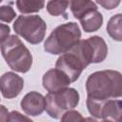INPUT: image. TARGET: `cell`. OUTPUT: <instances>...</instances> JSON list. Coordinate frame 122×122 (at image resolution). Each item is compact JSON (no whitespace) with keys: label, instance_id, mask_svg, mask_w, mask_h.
I'll use <instances>...</instances> for the list:
<instances>
[{"label":"cell","instance_id":"6da1fadb","mask_svg":"<svg viewBox=\"0 0 122 122\" xmlns=\"http://www.w3.org/2000/svg\"><path fill=\"white\" fill-rule=\"evenodd\" d=\"M87 96L106 101L122 97V73L113 70L94 71L86 81Z\"/></svg>","mask_w":122,"mask_h":122},{"label":"cell","instance_id":"7a4b0ae2","mask_svg":"<svg viewBox=\"0 0 122 122\" xmlns=\"http://www.w3.org/2000/svg\"><path fill=\"white\" fill-rule=\"evenodd\" d=\"M77 23L68 22L56 27L44 43V50L51 54H63L71 50L81 39Z\"/></svg>","mask_w":122,"mask_h":122},{"label":"cell","instance_id":"3957f363","mask_svg":"<svg viewBox=\"0 0 122 122\" xmlns=\"http://www.w3.org/2000/svg\"><path fill=\"white\" fill-rule=\"evenodd\" d=\"M1 52L8 66L18 72L29 71L32 65V55L20 38L13 34L1 42Z\"/></svg>","mask_w":122,"mask_h":122},{"label":"cell","instance_id":"277c9868","mask_svg":"<svg viewBox=\"0 0 122 122\" xmlns=\"http://www.w3.org/2000/svg\"><path fill=\"white\" fill-rule=\"evenodd\" d=\"M46 97V112L54 119H60L68 111L73 110L79 103L80 95L73 88H64L57 92H49Z\"/></svg>","mask_w":122,"mask_h":122},{"label":"cell","instance_id":"5b68a950","mask_svg":"<svg viewBox=\"0 0 122 122\" xmlns=\"http://www.w3.org/2000/svg\"><path fill=\"white\" fill-rule=\"evenodd\" d=\"M13 30L30 44L37 45L45 38L47 25L39 15H19L13 23Z\"/></svg>","mask_w":122,"mask_h":122},{"label":"cell","instance_id":"8992f818","mask_svg":"<svg viewBox=\"0 0 122 122\" xmlns=\"http://www.w3.org/2000/svg\"><path fill=\"white\" fill-rule=\"evenodd\" d=\"M71 51L78 55L86 67L90 64L101 63L108 55V46L105 40L98 35L80 40Z\"/></svg>","mask_w":122,"mask_h":122},{"label":"cell","instance_id":"52a82bcc","mask_svg":"<svg viewBox=\"0 0 122 122\" xmlns=\"http://www.w3.org/2000/svg\"><path fill=\"white\" fill-rule=\"evenodd\" d=\"M55 68L62 71L71 80V82H75L83 70L87 68L78 55L71 50L61 54L55 63Z\"/></svg>","mask_w":122,"mask_h":122},{"label":"cell","instance_id":"ba28073f","mask_svg":"<svg viewBox=\"0 0 122 122\" xmlns=\"http://www.w3.org/2000/svg\"><path fill=\"white\" fill-rule=\"evenodd\" d=\"M0 87L2 95L5 98L12 99L17 97L22 92L24 88V79L12 71H8L1 76Z\"/></svg>","mask_w":122,"mask_h":122},{"label":"cell","instance_id":"9c48e42d","mask_svg":"<svg viewBox=\"0 0 122 122\" xmlns=\"http://www.w3.org/2000/svg\"><path fill=\"white\" fill-rule=\"evenodd\" d=\"M20 107L27 115L38 116L46 110V97L38 92H30L22 98Z\"/></svg>","mask_w":122,"mask_h":122},{"label":"cell","instance_id":"30bf717a","mask_svg":"<svg viewBox=\"0 0 122 122\" xmlns=\"http://www.w3.org/2000/svg\"><path fill=\"white\" fill-rule=\"evenodd\" d=\"M70 78L59 69L54 68L46 71L42 78V84L48 92H57L69 87L71 84Z\"/></svg>","mask_w":122,"mask_h":122},{"label":"cell","instance_id":"8fae6325","mask_svg":"<svg viewBox=\"0 0 122 122\" xmlns=\"http://www.w3.org/2000/svg\"><path fill=\"white\" fill-rule=\"evenodd\" d=\"M122 118V100H107L101 111V119L104 121H119Z\"/></svg>","mask_w":122,"mask_h":122},{"label":"cell","instance_id":"7c38bea8","mask_svg":"<svg viewBox=\"0 0 122 122\" xmlns=\"http://www.w3.org/2000/svg\"><path fill=\"white\" fill-rule=\"evenodd\" d=\"M79 21L85 32H94L102 27L103 16L100 11L94 10L86 14Z\"/></svg>","mask_w":122,"mask_h":122},{"label":"cell","instance_id":"4fadbf2b","mask_svg":"<svg viewBox=\"0 0 122 122\" xmlns=\"http://www.w3.org/2000/svg\"><path fill=\"white\" fill-rule=\"evenodd\" d=\"M70 9L73 17L80 20L92 10H97V6L92 0H71Z\"/></svg>","mask_w":122,"mask_h":122},{"label":"cell","instance_id":"5bb4252c","mask_svg":"<svg viewBox=\"0 0 122 122\" xmlns=\"http://www.w3.org/2000/svg\"><path fill=\"white\" fill-rule=\"evenodd\" d=\"M106 30L114 41L122 42V13H116L112 16L108 21Z\"/></svg>","mask_w":122,"mask_h":122},{"label":"cell","instance_id":"9a60e30c","mask_svg":"<svg viewBox=\"0 0 122 122\" xmlns=\"http://www.w3.org/2000/svg\"><path fill=\"white\" fill-rule=\"evenodd\" d=\"M16 7L21 13H34L45 7V0H16Z\"/></svg>","mask_w":122,"mask_h":122},{"label":"cell","instance_id":"2e32d148","mask_svg":"<svg viewBox=\"0 0 122 122\" xmlns=\"http://www.w3.org/2000/svg\"><path fill=\"white\" fill-rule=\"evenodd\" d=\"M70 6V0H49L46 9L51 16H60L65 14Z\"/></svg>","mask_w":122,"mask_h":122},{"label":"cell","instance_id":"e0dca14e","mask_svg":"<svg viewBox=\"0 0 122 122\" xmlns=\"http://www.w3.org/2000/svg\"><path fill=\"white\" fill-rule=\"evenodd\" d=\"M15 16L16 13L10 6L3 5L0 7V20L2 22L10 23L15 18Z\"/></svg>","mask_w":122,"mask_h":122},{"label":"cell","instance_id":"ac0fdd59","mask_svg":"<svg viewBox=\"0 0 122 122\" xmlns=\"http://www.w3.org/2000/svg\"><path fill=\"white\" fill-rule=\"evenodd\" d=\"M61 121L63 122H77V121H83L84 117L81 115V113L77 111L74 110H70L66 112L62 116H61Z\"/></svg>","mask_w":122,"mask_h":122},{"label":"cell","instance_id":"d6986e66","mask_svg":"<svg viewBox=\"0 0 122 122\" xmlns=\"http://www.w3.org/2000/svg\"><path fill=\"white\" fill-rule=\"evenodd\" d=\"M102 8L106 10H113L117 8L121 0H95Z\"/></svg>","mask_w":122,"mask_h":122},{"label":"cell","instance_id":"ffe728a7","mask_svg":"<svg viewBox=\"0 0 122 122\" xmlns=\"http://www.w3.org/2000/svg\"><path fill=\"white\" fill-rule=\"evenodd\" d=\"M6 121H31V119L28 116L21 114L17 111H13L9 113Z\"/></svg>","mask_w":122,"mask_h":122},{"label":"cell","instance_id":"44dd1931","mask_svg":"<svg viewBox=\"0 0 122 122\" xmlns=\"http://www.w3.org/2000/svg\"><path fill=\"white\" fill-rule=\"evenodd\" d=\"M10 29L9 26L5 24H1V42L6 40L10 36Z\"/></svg>","mask_w":122,"mask_h":122},{"label":"cell","instance_id":"7402d4cb","mask_svg":"<svg viewBox=\"0 0 122 122\" xmlns=\"http://www.w3.org/2000/svg\"><path fill=\"white\" fill-rule=\"evenodd\" d=\"M120 122H122V118H121V119H120Z\"/></svg>","mask_w":122,"mask_h":122},{"label":"cell","instance_id":"603a6c76","mask_svg":"<svg viewBox=\"0 0 122 122\" xmlns=\"http://www.w3.org/2000/svg\"><path fill=\"white\" fill-rule=\"evenodd\" d=\"M70 1H71V0H70Z\"/></svg>","mask_w":122,"mask_h":122}]
</instances>
